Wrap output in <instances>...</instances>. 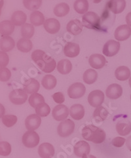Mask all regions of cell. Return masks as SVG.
Masks as SVG:
<instances>
[{"instance_id": "6da1fadb", "label": "cell", "mask_w": 131, "mask_h": 158, "mask_svg": "<svg viewBox=\"0 0 131 158\" xmlns=\"http://www.w3.org/2000/svg\"><path fill=\"white\" fill-rule=\"evenodd\" d=\"M31 59L45 73H51L55 70L56 63L55 59L47 55L43 51L35 50L31 54Z\"/></svg>"}, {"instance_id": "7a4b0ae2", "label": "cell", "mask_w": 131, "mask_h": 158, "mask_svg": "<svg viewBox=\"0 0 131 158\" xmlns=\"http://www.w3.org/2000/svg\"><path fill=\"white\" fill-rule=\"evenodd\" d=\"M82 136L87 141L92 142L94 144H101L106 139V133L101 128L94 125H88L82 129Z\"/></svg>"}, {"instance_id": "3957f363", "label": "cell", "mask_w": 131, "mask_h": 158, "mask_svg": "<svg viewBox=\"0 0 131 158\" xmlns=\"http://www.w3.org/2000/svg\"><path fill=\"white\" fill-rule=\"evenodd\" d=\"M82 24L88 29L98 30L100 27V18L94 12L89 11L83 16Z\"/></svg>"}, {"instance_id": "277c9868", "label": "cell", "mask_w": 131, "mask_h": 158, "mask_svg": "<svg viewBox=\"0 0 131 158\" xmlns=\"http://www.w3.org/2000/svg\"><path fill=\"white\" fill-rule=\"evenodd\" d=\"M40 138L34 131H28L23 135L22 141L23 144L28 148H33L39 143Z\"/></svg>"}, {"instance_id": "5b68a950", "label": "cell", "mask_w": 131, "mask_h": 158, "mask_svg": "<svg viewBox=\"0 0 131 158\" xmlns=\"http://www.w3.org/2000/svg\"><path fill=\"white\" fill-rule=\"evenodd\" d=\"M75 129V123L71 119L62 121L58 126L57 133L61 137H67L71 135Z\"/></svg>"}, {"instance_id": "8992f818", "label": "cell", "mask_w": 131, "mask_h": 158, "mask_svg": "<svg viewBox=\"0 0 131 158\" xmlns=\"http://www.w3.org/2000/svg\"><path fill=\"white\" fill-rule=\"evenodd\" d=\"M86 88L83 83L77 82L72 84L68 89V94L70 98L77 99L82 97L85 94Z\"/></svg>"}, {"instance_id": "52a82bcc", "label": "cell", "mask_w": 131, "mask_h": 158, "mask_svg": "<svg viewBox=\"0 0 131 158\" xmlns=\"http://www.w3.org/2000/svg\"><path fill=\"white\" fill-rule=\"evenodd\" d=\"M27 98V93L24 91V89H14L9 94L10 101L16 105H21L24 104Z\"/></svg>"}, {"instance_id": "ba28073f", "label": "cell", "mask_w": 131, "mask_h": 158, "mask_svg": "<svg viewBox=\"0 0 131 158\" xmlns=\"http://www.w3.org/2000/svg\"><path fill=\"white\" fill-rule=\"evenodd\" d=\"M120 50V44L119 41L113 40L108 41L103 47V54L108 57L115 56Z\"/></svg>"}, {"instance_id": "9c48e42d", "label": "cell", "mask_w": 131, "mask_h": 158, "mask_svg": "<svg viewBox=\"0 0 131 158\" xmlns=\"http://www.w3.org/2000/svg\"><path fill=\"white\" fill-rule=\"evenodd\" d=\"M104 101V94L100 90H94L89 93L88 102L91 106L98 108L101 106Z\"/></svg>"}, {"instance_id": "30bf717a", "label": "cell", "mask_w": 131, "mask_h": 158, "mask_svg": "<svg viewBox=\"0 0 131 158\" xmlns=\"http://www.w3.org/2000/svg\"><path fill=\"white\" fill-rule=\"evenodd\" d=\"M69 110L65 105L59 104L56 106L53 110H52V117L58 122H61V121H64L68 116L69 114Z\"/></svg>"}, {"instance_id": "8fae6325", "label": "cell", "mask_w": 131, "mask_h": 158, "mask_svg": "<svg viewBox=\"0 0 131 158\" xmlns=\"http://www.w3.org/2000/svg\"><path fill=\"white\" fill-rule=\"evenodd\" d=\"M131 35V28L127 24L121 25L116 28L114 33L115 38L118 41H125Z\"/></svg>"}, {"instance_id": "7c38bea8", "label": "cell", "mask_w": 131, "mask_h": 158, "mask_svg": "<svg viewBox=\"0 0 131 158\" xmlns=\"http://www.w3.org/2000/svg\"><path fill=\"white\" fill-rule=\"evenodd\" d=\"M41 123V117L37 114H31L25 120V126L28 131L38 129Z\"/></svg>"}, {"instance_id": "4fadbf2b", "label": "cell", "mask_w": 131, "mask_h": 158, "mask_svg": "<svg viewBox=\"0 0 131 158\" xmlns=\"http://www.w3.org/2000/svg\"><path fill=\"white\" fill-rule=\"evenodd\" d=\"M73 148H74L73 152H74L75 155L79 157H82L84 155L89 154L91 151L90 145L84 140L77 142Z\"/></svg>"}, {"instance_id": "5bb4252c", "label": "cell", "mask_w": 131, "mask_h": 158, "mask_svg": "<svg viewBox=\"0 0 131 158\" xmlns=\"http://www.w3.org/2000/svg\"><path fill=\"white\" fill-rule=\"evenodd\" d=\"M106 94L110 99H117L122 96L123 88L119 84L113 83L109 85L106 91Z\"/></svg>"}, {"instance_id": "9a60e30c", "label": "cell", "mask_w": 131, "mask_h": 158, "mask_svg": "<svg viewBox=\"0 0 131 158\" xmlns=\"http://www.w3.org/2000/svg\"><path fill=\"white\" fill-rule=\"evenodd\" d=\"M90 66L94 69H101L106 63V60L102 55L93 54L88 59Z\"/></svg>"}, {"instance_id": "2e32d148", "label": "cell", "mask_w": 131, "mask_h": 158, "mask_svg": "<svg viewBox=\"0 0 131 158\" xmlns=\"http://www.w3.org/2000/svg\"><path fill=\"white\" fill-rule=\"evenodd\" d=\"M125 7V0H109L107 4V7L114 14L121 13Z\"/></svg>"}, {"instance_id": "e0dca14e", "label": "cell", "mask_w": 131, "mask_h": 158, "mask_svg": "<svg viewBox=\"0 0 131 158\" xmlns=\"http://www.w3.org/2000/svg\"><path fill=\"white\" fill-rule=\"evenodd\" d=\"M43 26L47 32L51 34L58 33L60 29L59 21L53 18L47 19L43 24Z\"/></svg>"}, {"instance_id": "ac0fdd59", "label": "cell", "mask_w": 131, "mask_h": 158, "mask_svg": "<svg viewBox=\"0 0 131 158\" xmlns=\"http://www.w3.org/2000/svg\"><path fill=\"white\" fill-rule=\"evenodd\" d=\"M54 146L50 143H42L38 148V154L41 158H51L55 155Z\"/></svg>"}, {"instance_id": "d6986e66", "label": "cell", "mask_w": 131, "mask_h": 158, "mask_svg": "<svg viewBox=\"0 0 131 158\" xmlns=\"http://www.w3.org/2000/svg\"><path fill=\"white\" fill-rule=\"evenodd\" d=\"M80 52V47L77 44L68 42L64 47V55L70 58H74L79 55Z\"/></svg>"}, {"instance_id": "ffe728a7", "label": "cell", "mask_w": 131, "mask_h": 158, "mask_svg": "<svg viewBox=\"0 0 131 158\" xmlns=\"http://www.w3.org/2000/svg\"><path fill=\"white\" fill-rule=\"evenodd\" d=\"M83 24L77 19L70 20L66 26V30L70 34L76 35L83 31Z\"/></svg>"}, {"instance_id": "44dd1931", "label": "cell", "mask_w": 131, "mask_h": 158, "mask_svg": "<svg viewBox=\"0 0 131 158\" xmlns=\"http://www.w3.org/2000/svg\"><path fill=\"white\" fill-rule=\"evenodd\" d=\"M24 90L28 94L36 93L39 90L40 85L38 80L34 78H30L24 83Z\"/></svg>"}, {"instance_id": "7402d4cb", "label": "cell", "mask_w": 131, "mask_h": 158, "mask_svg": "<svg viewBox=\"0 0 131 158\" xmlns=\"http://www.w3.org/2000/svg\"><path fill=\"white\" fill-rule=\"evenodd\" d=\"M117 132L121 136H127L131 132V122L127 119L119 121L116 125Z\"/></svg>"}, {"instance_id": "603a6c76", "label": "cell", "mask_w": 131, "mask_h": 158, "mask_svg": "<svg viewBox=\"0 0 131 158\" xmlns=\"http://www.w3.org/2000/svg\"><path fill=\"white\" fill-rule=\"evenodd\" d=\"M70 116L76 120H80L85 115V108L81 104H77L73 105L70 109Z\"/></svg>"}, {"instance_id": "cb8c5ba5", "label": "cell", "mask_w": 131, "mask_h": 158, "mask_svg": "<svg viewBox=\"0 0 131 158\" xmlns=\"http://www.w3.org/2000/svg\"><path fill=\"white\" fill-rule=\"evenodd\" d=\"M14 30V25L11 21L3 20L0 23V34L2 37L11 35Z\"/></svg>"}, {"instance_id": "d4e9b609", "label": "cell", "mask_w": 131, "mask_h": 158, "mask_svg": "<svg viewBox=\"0 0 131 158\" xmlns=\"http://www.w3.org/2000/svg\"><path fill=\"white\" fill-rule=\"evenodd\" d=\"M15 45L14 40L9 36L2 37L0 41V49L3 52H9L11 51Z\"/></svg>"}, {"instance_id": "484cf974", "label": "cell", "mask_w": 131, "mask_h": 158, "mask_svg": "<svg viewBox=\"0 0 131 158\" xmlns=\"http://www.w3.org/2000/svg\"><path fill=\"white\" fill-rule=\"evenodd\" d=\"M26 20L27 16L22 10L15 11L11 16V22L14 26H23L26 24Z\"/></svg>"}, {"instance_id": "4316f807", "label": "cell", "mask_w": 131, "mask_h": 158, "mask_svg": "<svg viewBox=\"0 0 131 158\" xmlns=\"http://www.w3.org/2000/svg\"><path fill=\"white\" fill-rule=\"evenodd\" d=\"M57 70L61 74H68L72 70V62L68 59H62L60 60L57 64Z\"/></svg>"}, {"instance_id": "83f0119b", "label": "cell", "mask_w": 131, "mask_h": 158, "mask_svg": "<svg viewBox=\"0 0 131 158\" xmlns=\"http://www.w3.org/2000/svg\"><path fill=\"white\" fill-rule=\"evenodd\" d=\"M115 76L119 81H126L130 76V69L127 66H119L115 72Z\"/></svg>"}, {"instance_id": "f1b7e54d", "label": "cell", "mask_w": 131, "mask_h": 158, "mask_svg": "<svg viewBox=\"0 0 131 158\" xmlns=\"http://www.w3.org/2000/svg\"><path fill=\"white\" fill-rule=\"evenodd\" d=\"M57 83V81L56 77L52 75H45L43 79H42L41 84L43 87L47 90H51L54 89Z\"/></svg>"}, {"instance_id": "f546056e", "label": "cell", "mask_w": 131, "mask_h": 158, "mask_svg": "<svg viewBox=\"0 0 131 158\" xmlns=\"http://www.w3.org/2000/svg\"><path fill=\"white\" fill-rule=\"evenodd\" d=\"M30 20L31 24L35 26L43 24L45 21L43 13L38 11V10H35V11L31 13V14L30 15Z\"/></svg>"}, {"instance_id": "4dcf8cb0", "label": "cell", "mask_w": 131, "mask_h": 158, "mask_svg": "<svg viewBox=\"0 0 131 158\" xmlns=\"http://www.w3.org/2000/svg\"><path fill=\"white\" fill-rule=\"evenodd\" d=\"M70 7L66 3H61L56 5L54 8V13L58 17H65L70 12Z\"/></svg>"}, {"instance_id": "1f68e13d", "label": "cell", "mask_w": 131, "mask_h": 158, "mask_svg": "<svg viewBox=\"0 0 131 158\" xmlns=\"http://www.w3.org/2000/svg\"><path fill=\"white\" fill-rule=\"evenodd\" d=\"M17 48L19 51L23 52H28L32 49L33 44L29 39L21 38L17 42Z\"/></svg>"}, {"instance_id": "d6a6232c", "label": "cell", "mask_w": 131, "mask_h": 158, "mask_svg": "<svg viewBox=\"0 0 131 158\" xmlns=\"http://www.w3.org/2000/svg\"><path fill=\"white\" fill-rule=\"evenodd\" d=\"M98 73L97 72L92 69L87 70L83 74V81L88 85L94 83L97 80Z\"/></svg>"}, {"instance_id": "836d02e7", "label": "cell", "mask_w": 131, "mask_h": 158, "mask_svg": "<svg viewBox=\"0 0 131 158\" xmlns=\"http://www.w3.org/2000/svg\"><path fill=\"white\" fill-rule=\"evenodd\" d=\"M73 7L76 11L79 14H85L88 9V2L87 0H76Z\"/></svg>"}, {"instance_id": "e575fe53", "label": "cell", "mask_w": 131, "mask_h": 158, "mask_svg": "<svg viewBox=\"0 0 131 158\" xmlns=\"http://www.w3.org/2000/svg\"><path fill=\"white\" fill-rule=\"evenodd\" d=\"M108 114L109 113L106 108L102 106H99L94 110L93 118L96 122H103L107 118Z\"/></svg>"}, {"instance_id": "d590c367", "label": "cell", "mask_w": 131, "mask_h": 158, "mask_svg": "<svg viewBox=\"0 0 131 158\" xmlns=\"http://www.w3.org/2000/svg\"><path fill=\"white\" fill-rule=\"evenodd\" d=\"M35 32V29L34 25L29 23H26L21 28V34L23 38L30 39L33 37Z\"/></svg>"}, {"instance_id": "8d00e7d4", "label": "cell", "mask_w": 131, "mask_h": 158, "mask_svg": "<svg viewBox=\"0 0 131 158\" xmlns=\"http://www.w3.org/2000/svg\"><path fill=\"white\" fill-rule=\"evenodd\" d=\"M28 102L31 107L36 108L39 105L45 102V98L41 94L36 93L31 94V96L29 97Z\"/></svg>"}, {"instance_id": "74e56055", "label": "cell", "mask_w": 131, "mask_h": 158, "mask_svg": "<svg viewBox=\"0 0 131 158\" xmlns=\"http://www.w3.org/2000/svg\"><path fill=\"white\" fill-rule=\"evenodd\" d=\"M51 108L45 102L41 104L35 108V113L40 117H46L50 114Z\"/></svg>"}, {"instance_id": "f35d334b", "label": "cell", "mask_w": 131, "mask_h": 158, "mask_svg": "<svg viewBox=\"0 0 131 158\" xmlns=\"http://www.w3.org/2000/svg\"><path fill=\"white\" fill-rule=\"evenodd\" d=\"M41 3L42 0H23L24 6L30 10L38 9L41 7Z\"/></svg>"}, {"instance_id": "ab89813d", "label": "cell", "mask_w": 131, "mask_h": 158, "mask_svg": "<svg viewBox=\"0 0 131 158\" xmlns=\"http://www.w3.org/2000/svg\"><path fill=\"white\" fill-rule=\"evenodd\" d=\"M2 123L7 127H12L17 122V117L14 115H6L2 118Z\"/></svg>"}, {"instance_id": "60d3db41", "label": "cell", "mask_w": 131, "mask_h": 158, "mask_svg": "<svg viewBox=\"0 0 131 158\" xmlns=\"http://www.w3.org/2000/svg\"><path fill=\"white\" fill-rule=\"evenodd\" d=\"M11 152V146L6 141L0 143V155L3 156H9Z\"/></svg>"}, {"instance_id": "b9f144b4", "label": "cell", "mask_w": 131, "mask_h": 158, "mask_svg": "<svg viewBox=\"0 0 131 158\" xmlns=\"http://www.w3.org/2000/svg\"><path fill=\"white\" fill-rule=\"evenodd\" d=\"M10 77H11V73L8 68H0V80L1 81H7Z\"/></svg>"}, {"instance_id": "7bdbcfd3", "label": "cell", "mask_w": 131, "mask_h": 158, "mask_svg": "<svg viewBox=\"0 0 131 158\" xmlns=\"http://www.w3.org/2000/svg\"><path fill=\"white\" fill-rule=\"evenodd\" d=\"M9 62V58L7 53L5 52H0V68H5Z\"/></svg>"}, {"instance_id": "ee69618b", "label": "cell", "mask_w": 131, "mask_h": 158, "mask_svg": "<svg viewBox=\"0 0 131 158\" xmlns=\"http://www.w3.org/2000/svg\"><path fill=\"white\" fill-rule=\"evenodd\" d=\"M125 143H126V139L125 138L121 137V136L114 138L112 141V145L115 147H117V148H121L125 144Z\"/></svg>"}, {"instance_id": "f6af8a7d", "label": "cell", "mask_w": 131, "mask_h": 158, "mask_svg": "<svg viewBox=\"0 0 131 158\" xmlns=\"http://www.w3.org/2000/svg\"><path fill=\"white\" fill-rule=\"evenodd\" d=\"M52 97L56 103H58L59 104H61L62 103H63L65 101V98H64V94L60 92L55 93V94H52Z\"/></svg>"}, {"instance_id": "bcb514c9", "label": "cell", "mask_w": 131, "mask_h": 158, "mask_svg": "<svg viewBox=\"0 0 131 158\" xmlns=\"http://www.w3.org/2000/svg\"><path fill=\"white\" fill-rule=\"evenodd\" d=\"M126 23H127V25L131 26V12L129 13L126 16Z\"/></svg>"}, {"instance_id": "7dc6e473", "label": "cell", "mask_w": 131, "mask_h": 158, "mask_svg": "<svg viewBox=\"0 0 131 158\" xmlns=\"http://www.w3.org/2000/svg\"><path fill=\"white\" fill-rule=\"evenodd\" d=\"M126 145H127L129 150L131 151V136H129V138L126 140Z\"/></svg>"}, {"instance_id": "c3c4849f", "label": "cell", "mask_w": 131, "mask_h": 158, "mask_svg": "<svg viewBox=\"0 0 131 158\" xmlns=\"http://www.w3.org/2000/svg\"><path fill=\"white\" fill-rule=\"evenodd\" d=\"M82 158H96L94 156L92 155H90V154H88V155H84Z\"/></svg>"}, {"instance_id": "681fc988", "label": "cell", "mask_w": 131, "mask_h": 158, "mask_svg": "<svg viewBox=\"0 0 131 158\" xmlns=\"http://www.w3.org/2000/svg\"><path fill=\"white\" fill-rule=\"evenodd\" d=\"M101 1H102V0H93V2L94 3H99L101 2Z\"/></svg>"}, {"instance_id": "f907efd6", "label": "cell", "mask_w": 131, "mask_h": 158, "mask_svg": "<svg viewBox=\"0 0 131 158\" xmlns=\"http://www.w3.org/2000/svg\"><path fill=\"white\" fill-rule=\"evenodd\" d=\"M129 85H130V87H131V77H130V79H129Z\"/></svg>"}, {"instance_id": "816d5d0a", "label": "cell", "mask_w": 131, "mask_h": 158, "mask_svg": "<svg viewBox=\"0 0 131 158\" xmlns=\"http://www.w3.org/2000/svg\"><path fill=\"white\" fill-rule=\"evenodd\" d=\"M130 100H131V95H130Z\"/></svg>"}]
</instances>
